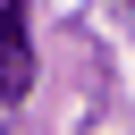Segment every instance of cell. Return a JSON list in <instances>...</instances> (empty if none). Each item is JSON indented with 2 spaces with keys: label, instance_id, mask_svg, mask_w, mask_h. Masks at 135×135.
<instances>
[{
  "label": "cell",
  "instance_id": "6da1fadb",
  "mask_svg": "<svg viewBox=\"0 0 135 135\" xmlns=\"http://www.w3.org/2000/svg\"><path fill=\"white\" fill-rule=\"evenodd\" d=\"M34 93V25H25V0H0V101H25Z\"/></svg>",
  "mask_w": 135,
  "mask_h": 135
}]
</instances>
